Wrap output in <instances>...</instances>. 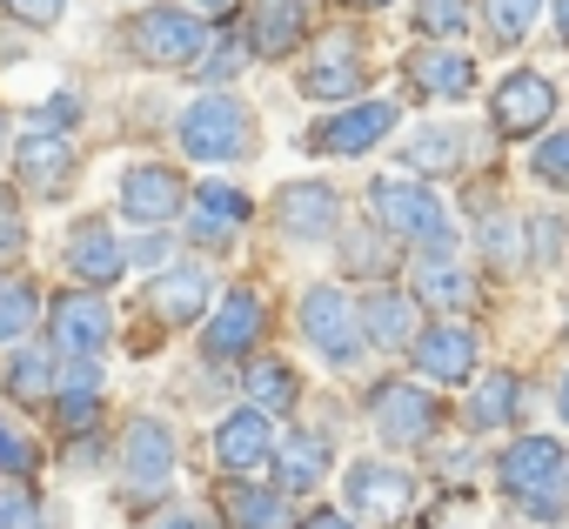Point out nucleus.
I'll return each mask as SVG.
<instances>
[{"label": "nucleus", "mask_w": 569, "mask_h": 529, "mask_svg": "<svg viewBox=\"0 0 569 529\" xmlns=\"http://www.w3.org/2000/svg\"><path fill=\"white\" fill-rule=\"evenodd\" d=\"M496 489L529 522H562L569 516V449H562V436H542V429L509 436L496 449Z\"/></svg>", "instance_id": "f257e3e1"}, {"label": "nucleus", "mask_w": 569, "mask_h": 529, "mask_svg": "<svg viewBox=\"0 0 569 529\" xmlns=\"http://www.w3.org/2000/svg\"><path fill=\"white\" fill-rule=\"evenodd\" d=\"M254 108L234 88H201L181 114H174V148L194 168H241L254 161Z\"/></svg>", "instance_id": "f03ea898"}, {"label": "nucleus", "mask_w": 569, "mask_h": 529, "mask_svg": "<svg viewBox=\"0 0 569 529\" xmlns=\"http://www.w3.org/2000/svg\"><path fill=\"white\" fill-rule=\"evenodd\" d=\"M369 221L389 241H409L422 254H456V241H462L456 208L429 181H416V174H376L369 181Z\"/></svg>", "instance_id": "7ed1b4c3"}, {"label": "nucleus", "mask_w": 569, "mask_h": 529, "mask_svg": "<svg viewBox=\"0 0 569 529\" xmlns=\"http://www.w3.org/2000/svg\"><path fill=\"white\" fill-rule=\"evenodd\" d=\"M174 462H181V436H174V422L154 416V409H134V416L121 422V442H114L121 496H128L134 509L161 502V496L174 489Z\"/></svg>", "instance_id": "20e7f679"}, {"label": "nucleus", "mask_w": 569, "mask_h": 529, "mask_svg": "<svg viewBox=\"0 0 569 529\" xmlns=\"http://www.w3.org/2000/svg\"><path fill=\"white\" fill-rule=\"evenodd\" d=\"M396 128H402V101H389V94H356V101L329 108L322 121H309L302 148H309L316 161H362V154H376Z\"/></svg>", "instance_id": "39448f33"}, {"label": "nucleus", "mask_w": 569, "mask_h": 529, "mask_svg": "<svg viewBox=\"0 0 569 529\" xmlns=\"http://www.w3.org/2000/svg\"><path fill=\"white\" fill-rule=\"evenodd\" d=\"M208 21L194 8H181V0H148V8L128 21V54L154 74H188L194 54L208 48Z\"/></svg>", "instance_id": "423d86ee"}, {"label": "nucleus", "mask_w": 569, "mask_h": 529, "mask_svg": "<svg viewBox=\"0 0 569 529\" xmlns=\"http://www.w3.org/2000/svg\"><path fill=\"white\" fill-rule=\"evenodd\" d=\"M296 336H302V349H309L316 362H329V369H356V362L369 356L362 322H356V302H349L342 282H309V289H302V302H296Z\"/></svg>", "instance_id": "0eeeda50"}, {"label": "nucleus", "mask_w": 569, "mask_h": 529, "mask_svg": "<svg viewBox=\"0 0 569 529\" xmlns=\"http://www.w3.org/2000/svg\"><path fill=\"white\" fill-rule=\"evenodd\" d=\"M362 409H369V429H376L382 449H422V442H436V429H442L436 389H422V382H409V376L369 382Z\"/></svg>", "instance_id": "6e6552de"}, {"label": "nucleus", "mask_w": 569, "mask_h": 529, "mask_svg": "<svg viewBox=\"0 0 569 529\" xmlns=\"http://www.w3.org/2000/svg\"><path fill=\"white\" fill-rule=\"evenodd\" d=\"M114 208L128 228H174L181 208H188V174L174 161H154V154H134L114 181Z\"/></svg>", "instance_id": "1a4fd4ad"}, {"label": "nucleus", "mask_w": 569, "mask_h": 529, "mask_svg": "<svg viewBox=\"0 0 569 529\" xmlns=\"http://www.w3.org/2000/svg\"><path fill=\"white\" fill-rule=\"evenodd\" d=\"M342 502H349L342 516H356L362 529H389L416 509V476L389 456H356L342 469Z\"/></svg>", "instance_id": "9d476101"}, {"label": "nucleus", "mask_w": 569, "mask_h": 529, "mask_svg": "<svg viewBox=\"0 0 569 529\" xmlns=\"http://www.w3.org/2000/svg\"><path fill=\"white\" fill-rule=\"evenodd\" d=\"M562 108V88L542 74V68H509L496 88H489V134L496 141H536Z\"/></svg>", "instance_id": "9b49d317"}, {"label": "nucleus", "mask_w": 569, "mask_h": 529, "mask_svg": "<svg viewBox=\"0 0 569 529\" xmlns=\"http://www.w3.org/2000/svg\"><path fill=\"white\" fill-rule=\"evenodd\" d=\"M402 356H409V376H416L422 389H469V382L482 376V342H476V329H462V322H449V316H442V322H422Z\"/></svg>", "instance_id": "f8f14e48"}, {"label": "nucleus", "mask_w": 569, "mask_h": 529, "mask_svg": "<svg viewBox=\"0 0 569 529\" xmlns=\"http://www.w3.org/2000/svg\"><path fill=\"white\" fill-rule=\"evenodd\" d=\"M261 336H268V302H261V289L234 282V289H221V302H208V316H201V362L228 369V362L254 356Z\"/></svg>", "instance_id": "ddd939ff"}, {"label": "nucleus", "mask_w": 569, "mask_h": 529, "mask_svg": "<svg viewBox=\"0 0 569 529\" xmlns=\"http://www.w3.org/2000/svg\"><path fill=\"white\" fill-rule=\"evenodd\" d=\"M248 221H254V201L234 188V181H188V208H181V234L201 248V254H221V248H234L241 234H248Z\"/></svg>", "instance_id": "4468645a"}, {"label": "nucleus", "mask_w": 569, "mask_h": 529, "mask_svg": "<svg viewBox=\"0 0 569 529\" xmlns=\"http://www.w3.org/2000/svg\"><path fill=\"white\" fill-rule=\"evenodd\" d=\"M281 241H296V248H329L336 228H342V194L316 174H296V181H281L274 201H268Z\"/></svg>", "instance_id": "2eb2a0df"}, {"label": "nucleus", "mask_w": 569, "mask_h": 529, "mask_svg": "<svg viewBox=\"0 0 569 529\" xmlns=\"http://www.w3.org/2000/svg\"><path fill=\"white\" fill-rule=\"evenodd\" d=\"M61 269L74 276V289H114L121 276H128V241L114 234V221H101V214H81V221H68V234H61Z\"/></svg>", "instance_id": "dca6fc26"}, {"label": "nucleus", "mask_w": 569, "mask_h": 529, "mask_svg": "<svg viewBox=\"0 0 569 529\" xmlns=\"http://www.w3.org/2000/svg\"><path fill=\"white\" fill-rule=\"evenodd\" d=\"M208 302H214V276H208L201 254H174L168 269L148 276V316L161 329H201Z\"/></svg>", "instance_id": "f3484780"}, {"label": "nucleus", "mask_w": 569, "mask_h": 529, "mask_svg": "<svg viewBox=\"0 0 569 529\" xmlns=\"http://www.w3.org/2000/svg\"><path fill=\"white\" fill-rule=\"evenodd\" d=\"M48 336H54V356H101L114 342V309L101 289H61L48 309H41Z\"/></svg>", "instance_id": "a211bd4d"}, {"label": "nucleus", "mask_w": 569, "mask_h": 529, "mask_svg": "<svg viewBox=\"0 0 569 529\" xmlns=\"http://www.w3.org/2000/svg\"><path fill=\"white\" fill-rule=\"evenodd\" d=\"M336 462H342V449H336L329 429H281L274 456H268V476H274L281 496H316L336 476Z\"/></svg>", "instance_id": "6ab92c4d"}, {"label": "nucleus", "mask_w": 569, "mask_h": 529, "mask_svg": "<svg viewBox=\"0 0 569 529\" xmlns=\"http://www.w3.org/2000/svg\"><path fill=\"white\" fill-rule=\"evenodd\" d=\"M362 81H369V54H362L349 34H329V41H322V48H309V61L296 68V88H302L309 101H329V108L356 101V94H362Z\"/></svg>", "instance_id": "aec40b11"}, {"label": "nucleus", "mask_w": 569, "mask_h": 529, "mask_svg": "<svg viewBox=\"0 0 569 529\" xmlns=\"http://www.w3.org/2000/svg\"><path fill=\"white\" fill-rule=\"evenodd\" d=\"M274 416H261V409H228V416H214V429H208V449H214V469L221 476H254V469H268V456H274Z\"/></svg>", "instance_id": "412c9836"}, {"label": "nucleus", "mask_w": 569, "mask_h": 529, "mask_svg": "<svg viewBox=\"0 0 569 529\" xmlns=\"http://www.w3.org/2000/svg\"><path fill=\"white\" fill-rule=\"evenodd\" d=\"M356 322H362V342H369L376 356H402V349L416 342V329H422V302H416L409 289H396V282H376V289L356 302Z\"/></svg>", "instance_id": "4be33fe9"}, {"label": "nucleus", "mask_w": 569, "mask_h": 529, "mask_svg": "<svg viewBox=\"0 0 569 529\" xmlns=\"http://www.w3.org/2000/svg\"><path fill=\"white\" fill-rule=\"evenodd\" d=\"M74 174H81V148L68 141V134H21L14 141V181L28 188V194H61V188H74Z\"/></svg>", "instance_id": "5701e85b"}, {"label": "nucleus", "mask_w": 569, "mask_h": 529, "mask_svg": "<svg viewBox=\"0 0 569 529\" xmlns=\"http://www.w3.org/2000/svg\"><path fill=\"white\" fill-rule=\"evenodd\" d=\"M409 88L422 94V101H469L476 94V54H462V48H449V41H429L422 54H409Z\"/></svg>", "instance_id": "b1692460"}, {"label": "nucleus", "mask_w": 569, "mask_h": 529, "mask_svg": "<svg viewBox=\"0 0 569 529\" xmlns=\"http://www.w3.org/2000/svg\"><path fill=\"white\" fill-rule=\"evenodd\" d=\"M309 41V0H254L248 14V54L254 61H289Z\"/></svg>", "instance_id": "393cba45"}, {"label": "nucleus", "mask_w": 569, "mask_h": 529, "mask_svg": "<svg viewBox=\"0 0 569 529\" xmlns=\"http://www.w3.org/2000/svg\"><path fill=\"white\" fill-rule=\"evenodd\" d=\"M469 154H476V134L456 128V121H429V128H416V134L402 141V161H409L416 181H429V174H462Z\"/></svg>", "instance_id": "a878e982"}, {"label": "nucleus", "mask_w": 569, "mask_h": 529, "mask_svg": "<svg viewBox=\"0 0 569 529\" xmlns=\"http://www.w3.org/2000/svg\"><path fill=\"white\" fill-rule=\"evenodd\" d=\"M221 522L228 529H302L296 496H281L274 482H228L221 489Z\"/></svg>", "instance_id": "bb28decb"}, {"label": "nucleus", "mask_w": 569, "mask_h": 529, "mask_svg": "<svg viewBox=\"0 0 569 529\" xmlns=\"http://www.w3.org/2000/svg\"><path fill=\"white\" fill-rule=\"evenodd\" d=\"M0 396L21 409H48L54 402V349H34V342L0 349Z\"/></svg>", "instance_id": "cd10ccee"}, {"label": "nucleus", "mask_w": 569, "mask_h": 529, "mask_svg": "<svg viewBox=\"0 0 569 529\" xmlns=\"http://www.w3.org/2000/svg\"><path fill=\"white\" fill-rule=\"evenodd\" d=\"M422 309H436V316H462L469 302H476V276L462 269L456 254H422L416 261V289H409Z\"/></svg>", "instance_id": "c85d7f7f"}, {"label": "nucleus", "mask_w": 569, "mask_h": 529, "mask_svg": "<svg viewBox=\"0 0 569 529\" xmlns=\"http://www.w3.org/2000/svg\"><path fill=\"white\" fill-rule=\"evenodd\" d=\"M522 422V376L516 369H489L469 382V429L489 436V429H516Z\"/></svg>", "instance_id": "c756f323"}, {"label": "nucleus", "mask_w": 569, "mask_h": 529, "mask_svg": "<svg viewBox=\"0 0 569 529\" xmlns=\"http://www.w3.org/2000/svg\"><path fill=\"white\" fill-rule=\"evenodd\" d=\"M241 396H248V409H261V416H296V402H302V369L281 362V356H261V362L241 369Z\"/></svg>", "instance_id": "7c9ffc66"}, {"label": "nucleus", "mask_w": 569, "mask_h": 529, "mask_svg": "<svg viewBox=\"0 0 569 529\" xmlns=\"http://www.w3.org/2000/svg\"><path fill=\"white\" fill-rule=\"evenodd\" d=\"M542 8L549 0H476V28H482V41L489 48H522L529 41V28L542 21Z\"/></svg>", "instance_id": "2f4dec72"}, {"label": "nucleus", "mask_w": 569, "mask_h": 529, "mask_svg": "<svg viewBox=\"0 0 569 529\" xmlns=\"http://www.w3.org/2000/svg\"><path fill=\"white\" fill-rule=\"evenodd\" d=\"M476 248H482V261L489 269H502V276H516L522 269V221L489 194V208L476 214Z\"/></svg>", "instance_id": "473e14b6"}, {"label": "nucleus", "mask_w": 569, "mask_h": 529, "mask_svg": "<svg viewBox=\"0 0 569 529\" xmlns=\"http://www.w3.org/2000/svg\"><path fill=\"white\" fill-rule=\"evenodd\" d=\"M41 289L28 282V276H8L0 282V349H14V342H28L34 329H41Z\"/></svg>", "instance_id": "72a5a7b5"}, {"label": "nucleus", "mask_w": 569, "mask_h": 529, "mask_svg": "<svg viewBox=\"0 0 569 529\" xmlns=\"http://www.w3.org/2000/svg\"><path fill=\"white\" fill-rule=\"evenodd\" d=\"M376 241H382V228L376 221H342L336 228V248H342V261H349V276H362V282H389V269H396V261H389V248L376 254Z\"/></svg>", "instance_id": "f704fd0d"}, {"label": "nucleus", "mask_w": 569, "mask_h": 529, "mask_svg": "<svg viewBox=\"0 0 569 529\" xmlns=\"http://www.w3.org/2000/svg\"><path fill=\"white\" fill-rule=\"evenodd\" d=\"M248 61H254V54H248V41H241V34H208V48L194 54V68H188V74H194L201 88H234Z\"/></svg>", "instance_id": "c9c22d12"}, {"label": "nucleus", "mask_w": 569, "mask_h": 529, "mask_svg": "<svg viewBox=\"0 0 569 529\" xmlns=\"http://www.w3.org/2000/svg\"><path fill=\"white\" fill-rule=\"evenodd\" d=\"M562 254H569V221L556 208H536L522 221V269H556Z\"/></svg>", "instance_id": "e433bc0d"}, {"label": "nucleus", "mask_w": 569, "mask_h": 529, "mask_svg": "<svg viewBox=\"0 0 569 529\" xmlns=\"http://www.w3.org/2000/svg\"><path fill=\"white\" fill-rule=\"evenodd\" d=\"M476 28V8H469V0H416V34L422 41H462Z\"/></svg>", "instance_id": "4c0bfd02"}, {"label": "nucleus", "mask_w": 569, "mask_h": 529, "mask_svg": "<svg viewBox=\"0 0 569 529\" xmlns=\"http://www.w3.org/2000/svg\"><path fill=\"white\" fill-rule=\"evenodd\" d=\"M529 174H536L542 188L569 194V128H549V134H536V148H529Z\"/></svg>", "instance_id": "58836bf2"}, {"label": "nucleus", "mask_w": 569, "mask_h": 529, "mask_svg": "<svg viewBox=\"0 0 569 529\" xmlns=\"http://www.w3.org/2000/svg\"><path fill=\"white\" fill-rule=\"evenodd\" d=\"M0 529H48L41 496H34L21 476H0Z\"/></svg>", "instance_id": "ea45409f"}, {"label": "nucleus", "mask_w": 569, "mask_h": 529, "mask_svg": "<svg viewBox=\"0 0 569 529\" xmlns=\"http://www.w3.org/2000/svg\"><path fill=\"white\" fill-rule=\"evenodd\" d=\"M41 469V449H34V436L14 422V416H0V476H34Z\"/></svg>", "instance_id": "a19ab883"}, {"label": "nucleus", "mask_w": 569, "mask_h": 529, "mask_svg": "<svg viewBox=\"0 0 569 529\" xmlns=\"http://www.w3.org/2000/svg\"><path fill=\"white\" fill-rule=\"evenodd\" d=\"M74 128H81V94H48L28 114V134H74Z\"/></svg>", "instance_id": "79ce46f5"}, {"label": "nucleus", "mask_w": 569, "mask_h": 529, "mask_svg": "<svg viewBox=\"0 0 569 529\" xmlns=\"http://www.w3.org/2000/svg\"><path fill=\"white\" fill-rule=\"evenodd\" d=\"M168 261H174V234L168 228H141V241H128V269H168Z\"/></svg>", "instance_id": "37998d69"}, {"label": "nucleus", "mask_w": 569, "mask_h": 529, "mask_svg": "<svg viewBox=\"0 0 569 529\" xmlns=\"http://www.w3.org/2000/svg\"><path fill=\"white\" fill-rule=\"evenodd\" d=\"M0 14H14L28 28H61L68 21V0H0Z\"/></svg>", "instance_id": "c03bdc74"}, {"label": "nucleus", "mask_w": 569, "mask_h": 529, "mask_svg": "<svg viewBox=\"0 0 569 529\" xmlns=\"http://www.w3.org/2000/svg\"><path fill=\"white\" fill-rule=\"evenodd\" d=\"M28 248V214H21V194L0 188V254H21Z\"/></svg>", "instance_id": "a18cd8bd"}, {"label": "nucleus", "mask_w": 569, "mask_h": 529, "mask_svg": "<svg viewBox=\"0 0 569 529\" xmlns=\"http://www.w3.org/2000/svg\"><path fill=\"white\" fill-rule=\"evenodd\" d=\"M148 529H221L208 509H168V516H154Z\"/></svg>", "instance_id": "49530a36"}, {"label": "nucleus", "mask_w": 569, "mask_h": 529, "mask_svg": "<svg viewBox=\"0 0 569 529\" xmlns=\"http://www.w3.org/2000/svg\"><path fill=\"white\" fill-rule=\"evenodd\" d=\"M302 529H362V522L342 516V509H316V516H302Z\"/></svg>", "instance_id": "de8ad7c7"}, {"label": "nucleus", "mask_w": 569, "mask_h": 529, "mask_svg": "<svg viewBox=\"0 0 569 529\" xmlns=\"http://www.w3.org/2000/svg\"><path fill=\"white\" fill-rule=\"evenodd\" d=\"M556 416H562V429H569V369L556 376Z\"/></svg>", "instance_id": "09e8293b"}, {"label": "nucleus", "mask_w": 569, "mask_h": 529, "mask_svg": "<svg viewBox=\"0 0 569 529\" xmlns=\"http://www.w3.org/2000/svg\"><path fill=\"white\" fill-rule=\"evenodd\" d=\"M549 21H556V34L569 41V0H549Z\"/></svg>", "instance_id": "8fccbe9b"}, {"label": "nucleus", "mask_w": 569, "mask_h": 529, "mask_svg": "<svg viewBox=\"0 0 569 529\" xmlns=\"http://www.w3.org/2000/svg\"><path fill=\"white\" fill-rule=\"evenodd\" d=\"M181 8H194V14H221V8H234V0H181Z\"/></svg>", "instance_id": "3c124183"}, {"label": "nucleus", "mask_w": 569, "mask_h": 529, "mask_svg": "<svg viewBox=\"0 0 569 529\" xmlns=\"http://www.w3.org/2000/svg\"><path fill=\"white\" fill-rule=\"evenodd\" d=\"M0 161H8V114H0Z\"/></svg>", "instance_id": "603ef678"}, {"label": "nucleus", "mask_w": 569, "mask_h": 529, "mask_svg": "<svg viewBox=\"0 0 569 529\" xmlns=\"http://www.w3.org/2000/svg\"><path fill=\"white\" fill-rule=\"evenodd\" d=\"M349 8H362V14H369V8H389V0H349Z\"/></svg>", "instance_id": "864d4df0"}]
</instances>
